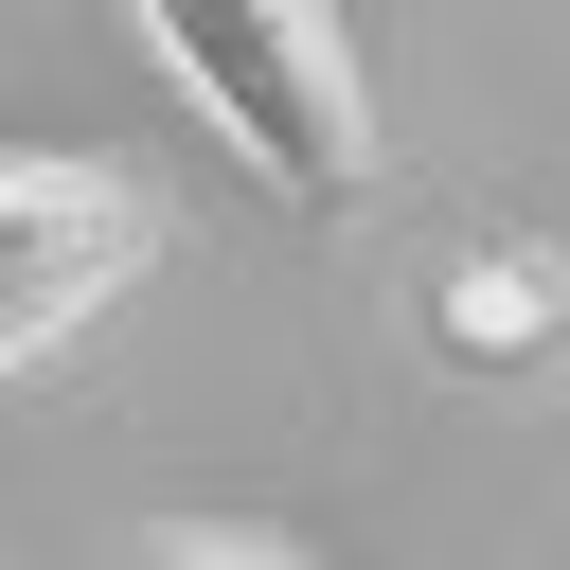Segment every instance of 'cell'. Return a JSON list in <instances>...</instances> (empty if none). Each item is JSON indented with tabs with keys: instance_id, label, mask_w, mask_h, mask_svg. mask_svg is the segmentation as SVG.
Listing matches in <instances>:
<instances>
[{
	"instance_id": "7a4b0ae2",
	"label": "cell",
	"mask_w": 570,
	"mask_h": 570,
	"mask_svg": "<svg viewBox=\"0 0 570 570\" xmlns=\"http://www.w3.org/2000/svg\"><path fill=\"white\" fill-rule=\"evenodd\" d=\"M142 267H160V196H142L125 160H36V142H0V374H36L53 338H89Z\"/></svg>"
},
{
	"instance_id": "277c9868",
	"label": "cell",
	"mask_w": 570,
	"mask_h": 570,
	"mask_svg": "<svg viewBox=\"0 0 570 570\" xmlns=\"http://www.w3.org/2000/svg\"><path fill=\"white\" fill-rule=\"evenodd\" d=\"M125 570H303L285 534H214V517H178V534H142Z\"/></svg>"
},
{
	"instance_id": "6da1fadb",
	"label": "cell",
	"mask_w": 570,
	"mask_h": 570,
	"mask_svg": "<svg viewBox=\"0 0 570 570\" xmlns=\"http://www.w3.org/2000/svg\"><path fill=\"white\" fill-rule=\"evenodd\" d=\"M142 36L285 214H356L374 196V71H356L338 0H142Z\"/></svg>"
},
{
	"instance_id": "3957f363",
	"label": "cell",
	"mask_w": 570,
	"mask_h": 570,
	"mask_svg": "<svg viewBox=\"0 0 570 570\" xmlns=\"http://www.w3.org/2000/svg\"><path fill=\"white\" fill-rule=\"evenodd\" d=\"M552 338V249H463L445 267V356H534Z\"/></svg>"
}]
</instances>
